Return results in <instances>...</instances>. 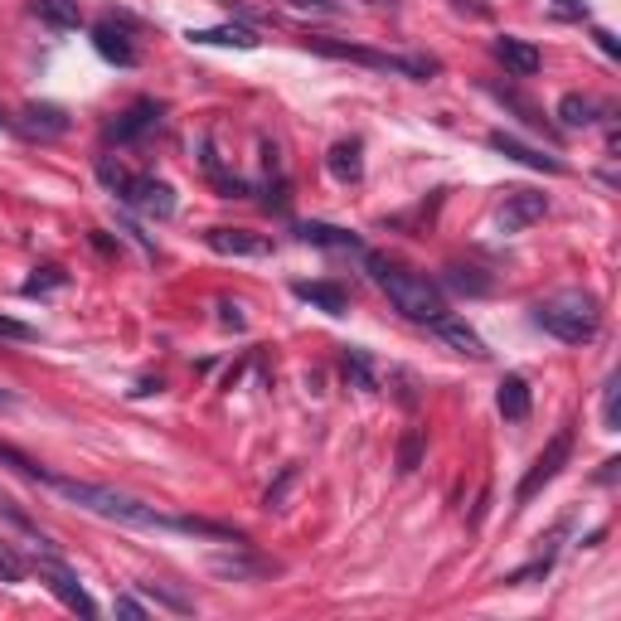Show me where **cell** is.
Returning a JSON list of instances; mask_svg holds the SVG:
<instances>
[{"instance_id": "1", "label": "cell", "mask_w": 621, "mask_h": 621, "mask_svg": "<svg viewBox=\"0 0 621 621\" xmlns=\"http://www.w3.org/2000/svg\"><path fill=\"white\" fill-rule=\"evenodd\" d=\"M44 485H54L64 501L78 505V510L107 519V525H122V529H161V534H195V539L243 544V534H233L229 525H209V519H195V515H165V510H156L151 501H141V495L112 491V485H97V481H73V476H54L49 471Z\"/></svg>"}, {"instance_id": "2", "label": "cell", "mask_w": 621, "mask_h": 621, "mask_svg": "<svg viewBox=\"0 0 621 621\" xmlns=\"http://www.w3.org/2000/svg\"><path fill=\"white\" fill-rule=\"evenodd\" d=\"M365 263H369L375 287L393 301V311L399 315H409V321H417V325H433V321H442L447 315V297H442V287H437L433 277L413 273V267H403V263H389V257H365Z\"/></svg>"}, {"instance_id": "3", "label": "cell", "mask_w": 621, "mask_h": 621, "mask_svg": "<svg viewBox=\"0 0 621 621\" xmlns=\"http://www.w3.org/2000/svg\"><path fill=\"white\" fill-rule=\"evenodd\" d=\"M534 325L563 345H587V341H597V331H602V311H597L593 291L568 287V291H553V297L539 301Z\"/></svg>"}, {"instance_id": "4", "label": "cell", "mask_w": 621, "mask_h": 621, "mask_svg": "<svg viewBox=\"0 0 621 621\" xmlns=\"http://www.w3.org/2000/svg\"><path fill=\"white\" fill-rule=\"evenodd\" d=\"M35 568H39V583L49 587V593L59 597V602L69 607V612H78V617H97V602L88 597V587L78 583V573L69 568V563L54 559V549H44V559L35 563Z\"/></svg>"}, {"instance_id": "5", "label": "cell", "mask_w": 621, "mask_h": 621, "mask_svg": "<svg viewBox=\"0 0 621 621\" xmlns=\"http://www.w3.org/2000/svg\"><path fill=\"white\" fill-rule=\"evenodd\" d=\"M568 457H573V433H568V427H563V433L553 437V442H549V447L534 457V467L525 471V481H519L515 501H519V505H525V501H534V495L544 491V485H549L553 476H559L563 467H568Z\"/></svg>"}, {"instance_id": "6", "label": "cell", "mask_w": 621, "mask_h": 621, "mask_svg": "<svg viewBox=\"0 0 621 621\" xmlns=\"http://www.w3.org/2000/svg\"><path fill=\"white\" fill-rule=\"evenodd\" d=\"M117 199H127L141 219H171L175 214V189L165 185V180H156V175H131Z\"/></svg>"}, {"instance_id": "7", "label": "cell", "mask_w": 621, "mask_h": 621, "mask_svg": "<svg viewBox=\"0 0 621 621\" xmlns=\"http://www.w3.org/2000/svg\"><path fill=\"white\" fill-rule=\"evenodd\" d=\"M544 214H549L544 195H534V189H510L505 205L495 209V229H501V233H525L529 223H539Z\"/></svg>"}, {"instance_id": "8", "label": "cell", "mask_w": 621, "mask_h": 621, "mask_svg": "<svg viewBox=\"0 0 621 621\" xmlns=\"http://www.w3.org/2000/svg\"><path fill=\"white\" fill-rule=\"evenodd\" d=\"M93 49L103 54L107 64H117V69H131L137 64V44H131V25L127 20H97L93 25Z\"/></svg>"}, {"instance_id": "9", "label": "cell", "mask_w": 621, "mask_h": 621, "mask_svg": "<svg viewBox=\"0 0 621 621\" xmlns=\"http://www.w3.org/2000/svg\"><path fill=\"white\" fill-rule=\"evenodd\" d=\"M156 122H161V107H156L151 97H141V103H131L107 127V141H137V137H146V131H156Z\"/></svg>"}, {"instance_id": "10", "label": "cell", "mask_w": 621, "mask_h": 621, "mask_svg": "<svg viewBox=\"0 0 621 621\" xmlns=\"http://www.w3.org/2000/svg\"><path fill=\"white\" fill-rule=\"evenodd\" d=\"M495 409H501L505 423H525L529 409H534V393H529V383L519 375H505L501 389H495Z\"/></svg>"}, {"instance_id": "11", "label": "cell", "mask_w": 621, "mask_h": 621, "mask_svg": "<svg viewBox=\"0 0 621 621\" xmlns=\"http://www.w3.org/2000/svg\"><path fill=\"white\" fill-rule=\"evenodd\" d=\"M495 59H501L515 78H534V73H539V64H544V59H539L534 44H525V39H515V35L495 39Z\"/></svg>"}, {"instance_id": "12", "label": "cell", "mask_w": 621, "mask_h": 621, "mask_svg": "<svg viewBox=\"0 0 621 621\" xmlns=\"http://www.w3.org/2000/svg\"><path fill=\"white\" fill-rule=\"evenodd\" d=\"M491 146H495V151H501V156H510V161L529 165V171H544V175H563V161H553V156L534 151V146H525V141L505 137V131H495V137H491Z\"/></svg>"}, {"instance_id": "13", "label": "cell", "mask_w": 621, "mask_h": 621, "mask_svg": "<svg viewBox=\"0 0 621 621\" xmlns=\"http://www.w3.org/2000/svg\"><path fill=\"white\" fill-rule=\"evenodd\" d=\"M209 248L223 257H263L267 239H257V233H248V229H209Z\"/></svg>"}, {"instance_id": "14", "label": "cell", "mask_w": 621, "mask_h": 621, "mask_svg": "<svg viewBox=\"0 0 621 621\" xmlns=\"http://www.w3.org/2000/svg\"><path fill=\"white\" fill-rule=\"evenodd\" d=\"M433 331L442 335V341H447L451 349H461V355H471V359H485V341H481L476 331H471L467 321H457V315H451V311L442 315V321H433Z\"/></svg>"}, {"instance_id": "15", "label": "cell", "mask_w": 621, "mask_h": 621, "mask_svg": "<svg viewBox=\"0 0 621 621\" xmlns=\"http://www.w3.org/2000/svg\"><path fill=\"white\" fill-rule=\"evenodd\" d=\"M195 44H219V49H257V30L248 25H214V30H189Z\"/></svg>"}, {"instance_id": "16", "label": "cell", "mask_w": 621, "mask_h": 621, "mask_svg": "<svg viewBox=\"0 0 621 621\" xmlns=\"http://www.w3.org/2000/svg\"><path fill=\"white\" fill-rule=\"evenodd\" d=\"M20 117H25L20 127H25L30 137H44V141H49V137H64V131H69V117H64V107H49V103H44V107H25Z\"/></svg>"}, {"instance_id": "17", "label": "cell", "mask_w": 621, "mask_h": 621, "mask_svg": "<svg viewBox=\"0 0 621 621\" xmlns=\"http://www.w3.org/2000/svg\"><path fill=\"white\" fill-rule=\"evenodd\" d=\"M325 165H331V175L341 180V185H355V180L365 175V161H359V141H335L331 156H325Z\"/></svg>"}, {"instance_id": "18", "label": "cell", "mask_w": 621, "mask_h": 621, "mask_svg": "<svg viewBox=\"0 0 621 621\" xmlns=\"http://www.w3.org/2000/svg\"><path fill=\"white\" fill-rule=\"evenodd\" d=\"M297 297H301V301H311V307H321L325 315H345V307H349L345 291H341V287H331V281H301Z\"/></svg>"}, {"instance_id": "19", "label": "cell", "mask_w": 621, "mask_h": 621, "mask_svg": "<svg viewBox=\"0 0 621 621\" xmlns=\"http://www.w3.org/2000/svg\"><path fill=\"white\" fill-rule=\"evenodd\" d=\"M39 20L49 30H78L83 25V10H78V0H39Z\"/></svg>"}, {"instance_id": "20", "label": "cell", "mask_w": 621, "mask_h": 621, "mask_svg": "<svg viewBox=\"0 0 621 621\" xmlns=\"http://www.w3.org/2000/svg\"><path fill=\"white\" fill-rule=\"evenodd\" d=\"M301 239L315 243V248H341V253H349V248H359L355 233H345V229H335V223H301Z\"/></svg>"}, {"instance_id": "21", "label": "cell", "mask_w": 621, "mask_h": 621, "mask_svg": "<svg viewBox=\"0 0 621 621\" xmlns=\"http://www.w3.org/2000/svg\"><path fill=\"white\" fill-rule=\"evenodd\" d=\"M559 117H563V127H593V122H597V103H593V97H583V93H568L559 103Z\"/></svg>"}, {"instance_id": "22", "label": "cell", "mask_w": 621, "mask_h": 621, "mask_svg": "<svg viewBox=\"0 0 621 621\" xmlns=\"http://www.w3.org/2000/svg\"><path fill=\"white\" fill-rule=\"evenodd\" d=\"M30 578V563L20 559V549L10 539H0V583H25Z\"/></svg>"}, {"instance_id": "23", "label": "cell", "mask_w": 621, "mask_h": 621, "mask_svg": "<svg viewBox=\"0 0 621 621\" xmlns=\"http://www.w3.org/2000/svg\"><path fill=\"white\" fill-rule=\"evenodd\" d=\"M0 461H5V467H10V471H20V476H25V481H39V485H44V481H49V471H44V467H39V461H30V457H25V451H15V447H5V442H0Z\"/></svg>"}, {"instance_id": "24", "label": "cell", "mask_w": 621, "mask_h": 621, "mask_svg": "<svg viewBox=\"0 0 621 621\" xmlns=\"http://www.w3.org/2000/svg\"><path fill=\"white\" fill-rule=\"evenodd\" d=\"M209 568L219 573V578H253V573H267V563H253V559H209Z\"/></svg>"}, {"instance_id": "25", "label": "cell", "mask_w": 621, "mask_h": 621, "mask_svg": "<svg viewBox=\"0 0 621 621\" xmlns=\"http://www.w3.org/2000/svg\"><path fill=\"white\" fill-rule=\"evenodd\" d=\"M447 281L457 291H471V297H485V291H491V281L476 277V267H447Z\"/></svg>"}, {"instance_id": "26", "label": "cell", "mask_w": 621, "mask_h": 621, "mask_svg": "<svg viewBox=\"0 0 621 621\" xmlns=\"http://www.w3.org/2000/svg\"><path fill=\"white\" fill-rule=\"evenodd\" d=\"M0 341H15V345H35L39 331L25 321H15V315H0Z\"/></svg>"}, {"instance_id": "27", "label": "cell", "mask_w": 621, "mask_h": 621, "mask_svg": "<svg viewBox=\"0 0 621 621\" xmlns=\"http://www.w3.org/2000/svg\"><path fill=\"white\" fill-rule=\"evenodd\" d=\"M146 597H156V602H165V607H175V612H189V597H180L171 593V587H161V583H137Z\"/></svg>"}, {"instance_id": "28", "label": "cell", "mask_w": 621, "mask_h": 621, "mask_svg": "<svg viewBox=\"0 0 621 621\" xmlns=\"http://www.w3.org/2000/svg\"><path fill=\"white\" fill-rule=\"evenodd\" d=\"M417 457H423V433H409V437L399 442V471H413Z\"/></svg>"}, {"instance_id": "29", "label": "cell", "mask_w": 621, "mask_h": 621, "mask_svg": "<svg viewBox=\"0 0 621 621\" xmlns=\"http://www.w3.org/2000/svg\"><path fill=\"white\" fill-rule=\"evenodd\" d=\"M97 180H103V185L112 189V195H122V189H127V171H122V165H112V161H97Z\"/></svg>"}, {"instance_id": "30", "label": "cell", "mask_w": 621, "mask_h": 621, "mask_svg": "<svg viewBox=\"0 0 621 621\" xmlns=\"http://www.w3.org/2000/svg\"><path fill=\"white\" fill-rule=\"evenodd\" d=\"M345 375H355L359 389H375V375H369V365H365V355H359V349H349V355H345Z\"/></svg>"}, {"instance_id": "31", "label": "cell", "mask_w": 621, "mask_h": 621, "mask_svg": "<svg viewBox=\"0 0 621 621\" xmlns=\"http://www.w3.org/2000/svg\"><path fill=\"white\" fill-rule=\"evenodd\" d=\"M602 423H607V433H617V375L602 383Z\"/></svg>"}, {"instance_id": "32", "label": "cell", "mask_w": 621, "mask_h": 621, "mask_svg": "<svg viewBox=\"0 0 621 621\" xmlns=\"http://www.w3.org/2000/svg\"><path fill=\"white\" fill-rule=\"evenodd\" d=\"M219 321H223V325H233V331H243L248 315H243L239 301H219Z\"/></svg>"}, {"instance_id": "33", "label": "cell", "mask_w": 621, "mask_h": 621, "mask_svg": "<svg viewBox=\"0 0 621 621\" xmlns=\"http://www.w3.org/2000/svg\"><path fill=\"white\" fill-rule=\"evenodd\" d=\"M117 612L122 617H146V607L137 602V597H117Z\"/></svg>"}, {"instance_id": "34", "label": "cell", "mask_w": 621, "mask_h": 621, "mask_svg": "<svg viewBox=\"0 0 621 621\" xmlns=\"http://www.w3.org/2000/svg\"><path fill=\"white\" fill-rule=\"evenodd\" d=\"M597 44H602V54H612V59H617V39L607 35V30H597Z\"/></svg>"}, {"instance_id": "35", "label": "cell", "mask_w": 621, "mask_h": 621, "mask_svg": "<svg viewBox=\"0 0 621 621\" xmlns=\"http://www.w3.org/2000/svg\"><path fill=\"white\" fill-rule=\"evenodd\" d=\"M10 409H15V393H10V389H0V413H10Z\"/></svg>"}]
</instances>
